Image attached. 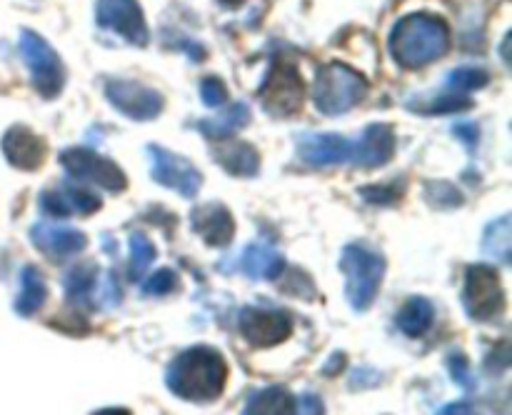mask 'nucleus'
<instances>
[{"label": "nucleus", "instance_id": "nucleus-1", "mask_svg": "<svg viewBox=\"0 0 512 415\" xmlns=\"http://www.w3.org/2000/svg\"><path fill=\"white\" fill-rule=\"evenodd\" d=\"M395 155V130L388 123H370L358 138L338 133H303L298 135V158L313 168L330 165H360L380 168Z\"/></svg>", "mask_w": 512, "mask_h": 415}, {"label": "nucleus", "instance_id": "nucleus-8", "mask_svg": "<svg viewBox=\"0 0 512 415\" xmlns=\"http://www.w3.org/2000/svg\"><path fill=\"white\" fill-rule=\"evenodd\" d=\"M60 165L65 173L83 183H93L108 193H123L128 188V178L113 160L103 158L90 148H68L60 153Z\"/></svg>", "mask_w": 512, "mask_h": 415}, {"label": "nucleus", "instance_id": "nucleus-17", "mask_svg": "<svg viewBox=\"0 0 512 415\" xmlns=\"http://www.w3.org/2000/svg\"><path fill=\"white\" fill-rule=\"evenodd\" d=\"M190 223H193L195 233H198L208 245H215V248L230 245V240H233L235 235L233 213L220 203L198 205V208L190 213Z\"/></svg>", "mask_w": 512, "mask_h": 415}, {"label": "nucleus", "instance_id": "nucleus-13", "mask_svg": "<svg viewBox=\"0 0 512 415\" xmlns=\"http://www.w3.org/2000/svg\"><path fill=\"white\" fill-rule=\"evenodd\" d=\"M95 23L100 28L123 35L128 43L138 45V48H145L150 40L143 8H140L138 0H98Z\"/></svg>", "mask_w": 512, "mask_h": 415}, {"label": "nucleus", "instance_id": "nucleus-33", "mask_svg": "<svg viewBox=\"0 0 512 415\" xmlns=\"http://www.w3.org/2000/svg\"><path fill=\"white\" fill-rule=\"evenodd\" d=\"M453 135L463 140L468 148H475V143H478V128H475L473 123H458L453 128Z\"/></svg>", "mask_w": 512, "mask_h": 415}, {"label": "nucleus", "instance_id": "nucleus-31", "mask_svg": "<svg viewBox=\"0 0 512 415\" xmlns=\"http://www.w3.org/2000/svg\"><path fill=\"white\" fill-rule=\"evenodd\" d=\"M200 98L210 108H220V105L228 103V88H225L220 78H205L200 83Z\"/></svg>", "mask_w": 512, "mask_h": 415}, {"label": "nucleus", "instance_id": "nucleus-18", "mask_svg": "<svg viewBox=\"0 0 512 415\" xmlns=\"http://www.w3.org/2000/svg\"><path fill=\"white\" fill-rule=\"evenodd\" d=\"M238 270L250 280H275L285 270V258L270 245L253 243L240 255Z\"/></svg>", "mask_w": 512, "mask_h": 415}, {"label": "nucleus", "instance_id": "nucleus-4", "mask_svg": "<svg viewBox=\"0 0 512 415\" xmlns=\"http://www.w3.org/2000/svg\"><path fill=\"white\" fill-rule=\"evenodd\" d=\"M385 258L375 248H368L363 243L345 245L340 255V270L345 273V298L350 308L365 313L375 303L380 293V285L385 278Z\"/></svg>", "mask_w": 512, "mask_h": 415}, {"label": "nucleus", "instance_id": "nucleus-10", "mask_svg": "<svg viewBox=\"0 0 512 415\" xmlns=\"http://www.w3.org/2000/svg\"><path fill=\"white\" fill-rule=\"evenodd\" d=\"M150 155V175L158 185L163 188L175 190L183 198L193 200L200 193V185H203V173L190 163L188 158L178 153H170L163 145H148Z\"/></svg>", "mask_w": 512, "mask_h": 415}, {"label": "nucleus", "instance_id": "nucleus-30", "mask_svg": "<svg viewBox=\"0 0 512 415\" xmlns=\"http://www.w3.org/2000/svg\"><path fill=\"white\" fill-rule=\"evenodd\" d=\"M470 108V100L465 95H445V98L430 100L428 108H418V113L425 115H443V113H458V110Z\"/></svg>", "mask_w": 512, "mask_h": 415}, {"label": "nucleus", "instance_id": "nucleus-3", "mask_svg": "<svg viewBox=\"0 0 512 415\" xmlns=\"http://www.w3.org/2000/svg\"><path fill=\"white\" fill-rule=\"evenodd\" d=\"M450 50V28L433 13H413L398 20L390 33V55L400 68H425L445 58Z\"/></svg>", "mask_w": 512, "mask_h": 415}, {"label": "nucleus", "instance_id": "nucleus-6", "mask_svg": "<svg viewBox=\"0 0 512 415\" xmlns=\"http://www.w3.org/2000/svg\"><path fill=\"white\" fill-rule=\"evenodd\" d=\"M20 58L28 65L33 88L38 90L45 100H53L63 93V63H60L58 53H55L38 33H33V30H23V33H20Z\"/></svg>", "mask_w": 512, "mask_h": 415}, {"label": "nucleus", "instance_id": "nucleus-21", "mask_svg": "<svg viewBox=\"0 0 512 415\" xmlns=\"http://www.w3.org/2000/svg\"><path fill=\"white\" fill-rule=\"evenodd\" d=\"M48 300V285H45V278L40 275L38 268L28 265L20 273V293L15 298V313L23 315V318H30L33 313H38L40 308Z\"/></svg>", "mask_w": 512, "mask_h": 415}, {"label": "nucleus", "instance_id": "nucleus-26", "mask_svg": "<svg viewBox=\"0 0 512 415\" xmlns=\"http://www.w3.org/2000/svg\"><path fill=\"white\" fill-rule=\"evenodd\" d=\"M448 90L455 95H465L470 90H480L490 83V73L488 70L478 68V65H463V68H455L450 70L448 78Z\"/></svg>", "mask_w": 512, "mask_h": 415}, {"label": "nucleus", "instance_id": "nucleus-24", "mask_svg": "<svg viewBox=\"0 0 512 415\" xmlns=\"http://www.w3.org/2000/svg\"><path fill=\"white\" fill-rule=\"evenodd\" d=\"M510 250H512V238H510V215H500L498 220L485 228L483 233V253L488 258L498 260L500 265H510Z\"/></svg>", "mask_w": 512, "mask_h": 415}, {"label": "nucleus", "instance_id": "nucleus-11", "mask_svg": "<svg viewBox=\"0 0 512 415\" xmlns=\"http://www.w3.org/2000/svg\"><path fill=\"white\" fill-rule=\"evenodd\" d=\"M105 98L118 113H123L130 120H138V123L155 120L163 113L165 105V98L158 90L135 83V80H108L105 83Z\"/></svg>", "mask_w": 512, "mask_h": 415}, {"label": "nucleus", "instance_id": "nucleus-20", "mask_svg": "<svg viewBox=\"0 0 512 415\" xmlns=\"http://www.w3.org/2000/svg\"><path fill=\"white\" fill-rule=\"evenodd\" d=\"M435 323V308L428 298H410L408 303L400 308L398 318H395V325L400 328V333H405L408 338H423Z\"/></svg>", "mask_w": 512, "mask_h": 415}, {"label": "nucleus", "instance_id": "nucleus-35", "mask_svg": "<svg viewBox=\"0 0 512 415\" xmlns=\"http://www.w3.org/2000/svg\"><path fill=\"white\" fill-rule=\"evenodd\" d=\"M473 408H463V403L448 405V408H440V413H470Z\"/></svg>", "mask_w": 512, "mask_h": 415}, {"label": "nucleus", "instance_id": "nucleus-5", "mask_svg": "<svg viewBox=\"0 0 512 415\" xmlns=\"http://www.w3.org/2000/svg\"><path fill=\"white\" fill-rule=\"evenodd\" d=\"M368 80L343 63H328L318 70L313 85V103L323 115H343L368 95Z\"/></svg>", "mask_w": 512, "mask_h": 415}, {"label": "nucleus", "instance_id": "nucleus-34", "mask_svg": "<svg viewBox=\"0 0 512 415\" xmlns=\"http://www.w3.org/2000/svg\"><path fill=\"white\" fill-rule=\"evenodd\" d=\"M300 403H305L303 408H298L300 413H323V403H320V398L318 395H310V393H305V395H300Z\"/></svg>", "mask_w": 512, "mask_h": 415}, {"label": "nucleus", "instance_id": "nucleus-22", "mask_svg": "<svg viewBox=\"0 0 512 415\" xmlns=\"http://www.w3.org/2000/svg\"><path fill=\"white\" fill-rule=\"evenodd\" d=\"M250 123V108L245 103H233L228 110H225L220 118L213 120H198L195 128L210 140H228L233 138L238 130H243L245 125Z\"/></svg>", "mask_w": 512, "mask_h": 415}, {"label": "nucleus", "instance_id": "nucleus-29", "mask_svg": "<svg viewBox=\"0 0 512 415\" xmlns=\"http://www.w3.org/2000/svg\"><path fill=\"white\" fill-rule=\"evenodd\" d=\"M178 288V275L173 273L170 268H160L155 270L153 278L145 280L143 285V293L145 295H168Z\"/></svg>", "mask_w": 512, "mask_h": 415}, {"label": "nucleus", "instance_id": "nucleus-14", "mask_svg": "<svg viewBox=\"0 0 512 415\" xmlns=\"http://www.w3.org/2000/svg\"><path fill=\"white\" fill-rule=\"evenodd\" d=\"M30 240L40 253L53 260L73 258V255L83 253L88 245V235L83 230L53 223H35L30 228Z\"/></svg>", "mask_w": 512, "mask_h": 415}, {"label": "nucleus", "instance_id": "nucleus-25", "mask_svg": "<svg viewBox=\"0 0 512 415\" xmlns=\"http://www.w3.org/2000/svg\"><path fill=\"white\" fill-rule=\"evenodd\" d=\"M95 285V265L83 263L75 265L68 275H65V295H68V303H73L75 308H90V295H93Z\"/></svg>", "mask_w": 512, "mask_h": 415}, {"label": "nucleus", "instance_id": "nucleus-16", "mask_svg": "<svg viewBox=\"0 0 512 415\" xmlns=\"http://www.w3.org/2000/svg\"><path fill=\"white\" fill-rule=\"evenodd\" d=\"M3 155L20 170H38L45 160V140L25 125H13L3 135Z\"/></svg>", "mask_w": 512, "mask_h": 415}, {"label": "nucleus", "instance_id": "nucleus-19", "mask_svg": "<svg viewBox=\"0 0 512 415\" xmlns=\"http://www.w3.org/2000/svg\"><path fill=\"white\" fill-rule=\"evenodd\" d=\"M213 158L218 160L220 168L238 178H253L260 170V155L250 143H225L213 150Z\"/></svg>", "mask_w": 512, "mask_h": 415}, {"label": "nucleus", "instance_id": "nucleus-2", "mask_svg": "<svg viewBox=\"0 0 512 415\" xmlns=\"http://www.w3.org/2000/svg\"><path fill=\"white\" fill-rule=\"evenodd\" d=\"M165 383L188 403H213L228 383V363L215 348L193 345L170 363Z\"/></svg>", "mask_w": 512, "mask_h": 415}, {"label": "nucleus", "instance_id": "nucleus-7", "mask_svg": "<svg viewBox=\"0 0 512 415\" xmlns=\"http://www.w3.org/2000/svg\"><path fill=\"white\" fill-rule=\"evenodd\" d=\"M463 305L468 318L478 323L495 320L505 310V290L493 265H470L465 270Z\"/></svg>", "mask_w": 512, "mask_h": 415}, {"label": "nucleus", "instance_id": "nucleus-15", "mask_svg": "<svg viewBox=\"0 0 512 415\" xmlns=\"http://www.w3.org/2000/svg\"><path fill=\"white\" fill-rule=\"evenodd\" d=\"M40 210L48 215H90L100 208V198L93 190H85L80 185H58V188L43 190L38 198Z\"/></svg>", "mask_w": 512, "mask_h": 415}, {"label": "nucleus", "instance_id": "nucleus-12", "mask_svg": "<svg viewBox=\"0 0 512 415\" xmlns=\"http://www.w3.org/2000/svg\"><path fill=\"white\" fill-rule=\"evenodd\" d=\"M238 328L243 338L255 348H270L293 335V318L280 308H258L248 305L240 310Z\"/></svg>", "mask_w": 512, "mask_h": 415}, {"label": "nucleus", "instance_id": "nucleus-23", "mask_svg": "<svg viewBox=\"0 0 512 415\" xmlns=\"http://www.w3.org/2000/svg\"><path fill=\"white\" fill-rule=\"evenodd\" d=\"M295 405L298 400L293 398V393L283 388V385H268L263 390H255L248 398L245 405V413H258V415H288L295 413Z\"/></svg>", "mask_w": 512, "mask_h": 415}, {"label": "nucleus", "instance_id": "nucleus-9", "mask_svg": "<svg viewBox=\"0 0 512 415\" xmlns=\"http://www.w3.org/2000/svg\"><path fill=\"white\" fill-rule=\"evenodd\" d=\"M303 98L305 85L298 68L293 63H275L268 80L260 88V100H263L265 113L273 115V118H288V115L298 113Z\"/></svg>", "mask_w": 512, "mask_h": 415}, {"label": "nucleus", "instance_id": "nucleus-27", "mask_svg": "<svg viewBox=\"0 0 512 415\" xmlns=\"http://www.w3.org/2000/svg\"><path fill=\"white\" fill-rule=\"evenodd\" d=\"M155 248L153 243H150V238L145 233H140V230H135L133 235H130V280H140L143 278V273L148 270V265L155 260Z\"/></svg>", "mask_w": 512, "mask_h": 415}, {"label": "nucleus", "instance_id": "nucleus-32", "mask_svg": "<svg viewBox=\"0 0 512 415\" xmlns=\"http://www.w3.org/2000/svg\"><path fill=\"white\" fill-rule=\"evenodd\" d=\"M448 368H450V375H453L455 383L463 385V388H473V385H475V378H473V373H470L468 358H465L463 353L450 355Z\"/></svg>", "mask_w": 512, "mask_h": 415}, {"label": "nucleus", "instance_id": "nucleus-28", "mask_svg": "<svg viewBox=\"0 0 512 415\" xmlns=\"http://www.w3.org/2000/svg\"><path fill=\"white\" fill-rule=\"evenodd\" d=\"M425 198H428L435 208H458V205L463 203L460 190L450 183H428Z\"/></svg>", "mask_w": 512, "mask_h": 415}]
</instances>
